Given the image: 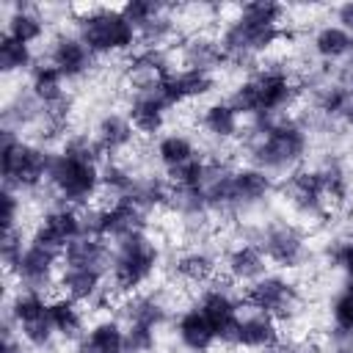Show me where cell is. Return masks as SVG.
<instances>
[{
  "label": "cell",
  "instance_id": "6da1fadb",
  "mask_svg": "<svg viewBox=\"0 0 353 353\" xmlns=\"http://www.w3.org/2000/svg\"><path fill=\"white\" fill-rule=\"evenodd\" d=\"M284 6L270 3V0H256L245 3L234 19L226 22L221 30V47L229 58V63H243L254 61L256 55L268 52L284 33H281V19H284Z\"/></svg>",
  "mask_w": 353,
  "mask_h": 353
},
{
  "label": "cell",
  "instance_id": "7a4b0ae2",
  "mask_svg": "<svg viewBox=\"0 0 353 353\" xmlns=\"http://www.w3.org/2000/svg\"><path fill=\"white\" fill-rule=\"evenodd\" d=\"M309 152V132L298 119H254V135L248 143L251 165L273 174H287L303 163Z\"/></svg>",
  "mask_w": 353,
  "mask_h": 353
},
{
  "label": "cell",
  "instance_id": "3957f363",
  "mask_svg": "<svg viewBox=\"0 0 353 353\" xmlns=\"http://www.w3.org/2000/svg\"><path fill=\"white\" fill-rule=\"evenodd\" d=\"M298 97V85L284 66H262L248 74L243 83L234 85L229 94V105L240 113L254 119H276L287 110Z\"/></svg>",
  "mask_w": 353,
  "mask_h": 353
},
{
  "label": "cell",
  "instance_id": "277c9868",
  "mask_svg": "<svg viewBox=\"0 0 353 353\" xmlns=\"http://www.w3.org/2000/svg\"><path fill=\"white\" fill-rule=\"evenodd\" d=\"M52 152L39 141H25L19 130L3 127L0 132V174L3 188H14L19 193L39 190L47 182Z\"/></svg>",
  "mask_w": 353,
  "mask_h": 353
},
{
  "label": "cell",
  "instance_id": "5b68a950",
  "mask_svg": "<svg viewBox=\"0 0 353 353\" xmlns=\"http://www.w3.org/2000/svg\"><path fill=\"white\" fill-rule=\"evenodd\" d=\"M72 11L77 14L74 33L85 41V47L94 55H121L138 44V30L127 22L121 8L88 6V8H72Z\"/></svg>",
  "mask_w": 353,
  "mask_h": 353
},
{
  "label": "cell",
  "instance_id": "8992f818",
  "mask_svg": "<svg viewBox=\"0 0 353 353\" xmlns=\"http://www.w3.org/2000/svg\"><path fill=\"white\" fill-rule=\"evenodd\" d=\"M160 262V248L146 232H132L113 243V259H110V287L119 295H135L138 287H143Z\"/></svg>",
  "mask_w": 353,
  "mask_h": 353
},
{
  "label": "cell",
  "instance_id": "52a82bcc",
  "mask_svg": "<svg viewBox=\"0 0 353 353\" xmlns=\"http://www.w3.org/2000/svg\"><path fill=\"white\" fill-rule=\"evenodd\" d=\"M99 163L83 160V157H72L66 152H52L50 160V174H47V185L52 188V193L58 196L61 204L69 207H88L91 199L99 196L102 190V176H99Z\"/></svg>",
  "mask_w": 353,
  "mask_h": 353
},
{
  "label": "cell",
  "instance_id": "ba28073f",
  "mask_svg": "<svg viewBox=\"0 0 353 353\" xmlns=\"http://www.w3.org/2000/svg\"><path fill=\"white\" fill-rule=\"evenodd\" d=\"M298 301H301V292H298L295 281L276 276V273L262 276L259 281L248 284L243 292V303H248L254 312L270 314L276 320H284V317L290 320L298 309Z\"/></svg>",
  "mask_w": 353,
  "mask_h": 353
},
{
  "label": "cell",
  "instance_id": "9c48e42d",
  "mask_svg": "<svg viewBox=\"0 0 353 353\" xmlns=\"http://www.w3.org/2000/svg\"><path fill=\"white\" fill-rule=\"evenodd\" d=\"M229 284H234V281L226 279L223 284L204 287L199 292V303H196V309L207 317L218 342H223V345L234 342V331H237V323H240V301L232 295Z\"/></svg>",
  "mask_w": 353,
  "mask_h": 353
},
{
  "label": "cell",
  "instance_id": "30bf717a",
  "mask_svg": "<svg viewBox=\"0 0 353 353\" xmlns=\"http://www.w3.org/2000/svg\"><path fill=\"white\" fill-rule=\"evenodd\" d=\"M85 234V221H83V212L77 207H69V204H58V207H50L33 226V234L30 240L39 243V245H47L58 254L66 251L69 243H74L77 237Z\"/></svg>",
  "mask_w": 353,
  "mask_h": 353
},
{
  "label": "cell",
  "instance_id": "8fae6325",
  "mask_svg": "<svg viewBox=\"0 0 353 353\" xmlns=\"http://www.w3.org/2000/svg\"><path fill=\"white\" fill-rule=\"evenodd\" d=\"M262 254L268 256V262L284 268V270H295L301 265H306L309 259V243L303 237V232L292 223H270L259 232V243Z\"/></svg>",
  "mask_w": 353,
  "mask_h": 353
},
{
  "label": "cell",
  "instance_id": "7c38bea8",
  "mask_svg": "<svg viewBox=\"0 0 353 353\" xmlns=\"http://www.w3.org/2000/svg\"><path fill=\"white\" fill-rule=\"evenodd\" d=\"M154 85H157V94L165 99V105L174 110V108H182L193 99L210 97L215 91V74L185 66V69H171Z\"/></svg>",
  "mask_w": 353,
  "mask_h": 353
},
{
  "label": "cell",
  "instance_id": "4fadbf2b",
  "mask_svg": "<svg viewBox=\"0 0 353 353\" xmlns=\"http://www.w3.org/2000/svg\"><path fill=\"white\" fill-rule=\"evenodd\" d=\"M58 262H61V254L47 248V245H39V243H28L17 268L11 270V276L17 279L19 290H39L44 292L52 279H55V270H58Z\"/></svg>",
  "mask_w": 353,
  "mask_h": 353
},
{
  "label": "cell",
  "instance_id": "5bb4252c",
  "mask_svg": "<svg viewBox=\"0 0 353 353\" xmlns=\"http://www.w3.org/2000/svg\"><path fill=\"white\" fill-rule=\"evenodd\" d=\"M47 61L63 74V80H80L94 69L97 55L85 47V41L77 33H55L50 41Z\"/></svg>",
  "mask_w": 353,
  "mask_h": 353
},
{
  "label": "cell",
  "instance_id": "9a60e30c",
  "mask_svg": "<svg viewBox=\"0 0 353 353\" xmlns=\"http://www.w3.org/2000/svg\"><path fill=\"white\" fill-rule=\"evenodd\" d=\"M168 105L165 99L157 94V85H141V88H132V97H130V108H127V116L132 121V127L141 132V135H157L165 121H168Z\"/></svg>",
  "mask_w": 353,
  "mask_h": 353
},
{
  "label": "cell",
  "instance_id": "2e32d148",
  "mask_svg": "<svg viewBox=\"0 0 353 353\" xmlns=\"http://www.w3.org/2000/svg\"><path fill=\"white\" fill-rule=\"evenodd\" d=\"M287 193H290V204L306 215V218H323L328 210V199L323 193V182H320V171H292L287 179Z\"/></svg>",
  "mask_w": 353,
  "mask_h": 353
},
{
  "label": "cell",
  "instance_id": "e0dca14e",
  "mask_svg": "<svg viewBox=\"0 0 353 353\" xmlns=\"http://www.w3.org/2000/svg\"><path fill=\"white\" fill-rule=\"evenodd\" d=\"M279 342H281V331H279L276 317L262 314V312H251V314L240 317L232 347H240V350H270Z\"/></svg>",
  "mask_w": 353,
  "mask_h": 353
},
{
  "label": "cell",
  "instance_id": "ac0fdd59",
  "mask_svg": "<svg viewBox=\"0 0 353 353\" xmlns=\"http://www.w3.org/2000/svg\"><path fill=\"white\" fill-rule=\"evenodd\" d=\"M74 353H127V325L116 317H99L77 339Z\"/></svg>",
  "mask_w": 353,
  "mask_h": 353
},
{
  "label": "cell",
  "instance_id": "d6986e66",
  "mask_svg": "<svg viewBox=\"0 0 353 353\" xmlns=\"http://www.w3.org/2000/svg\"><path fill=\"white\" fill-rule=\"evenodd\" d=\"M135 135H138V130L132 127L130 116L116 113V110H105L97 119V124H94V141L110 157L119 154V152H124V149H130L135 143Z\"/></svg>",
  "mask_w": 353,
  "mask_h": 353
},
{
  "label": "cell",
  "instance_id": "ffe728a7",
  "mask_svg": "<svg viewBox=\"0 0 353 353\" xmlns=\"http://www.w3.org/2000/svg\"><path fill=\"white\" fill-rule=\"evenodd\" d=\"M226 276L234 281V284H254L259 281L262 276H268V256L262 254V248L256 243H240L234 248H229L226 259Z\"/></svg>",
  "mask_w": 353,
  "mask_h": 353
},
{
  "label": "cell",
  "instance_id": "44dd1931",
  "mask_svg": "<svg viewBox=\"0 0 353 353\" xmlns=\"http://www.w3.org/2000/svg\"><path fill=\"white\" fill-rule=\"evenodd\" d=\"M110 259H113V245H108V240L94 237V234L77 237L61 254V262L66 268H91V270H102V273L110 270Z\"/></svg>",
  "mask_w": 353,
  "mask_h": 353
},
{
  "label": "cell",
  "instance_id": "7402d4cb",
  "mask_svg": "<svg viewBox=\"0 0 353 353\" xmlns=\"http://www.w3.org/2000/svg\"><path fill=\"white\" fill-rule=\"evenodd\" d=\"M58 287L63 290V295L74 298L77 303H97V301L105 295V290H108L102 270H91V268H66V265H61Z\"/></svg>",
  "mask_w": 353,
  "mask_h": 353
},
{
  "label": "cell",
  "instance_id": "603a6c76",
  "mask_svg": "<svg viewBox=\"0 0 353 353\" xmlns=\"http://www.w3.org/2000/svg\"><path fill=\"white\" fill-rule=\"evenodd\" d=\"M174 334H176L179 345H182L188 353H210L212 345L218 342L212 325L207 323V317H204L196 306L179 312V317H176V323H174Z\"/></svg>",
  "mask_w": 353,
  "mask_h": 353
},
{
  "label": "cell",
  "instance_id": "cb8c5ba5",
  "mask_svg": "<svg viewBox=\"0 0 353 353\" xmlns=\"http://www.w3.org/2000/svg\"><path fill=\"white\" fill-rule=\"evenodd\" d=\"M6 36L22 41V44H36L44 39L47 33V19L28 3H14V6H6Z\"/></svg>",
  "mask_w": 353,
  "mask_h": 353
},
{
  "label": "cell",
  "instance_id": "d4e9b609",
  "mask_svg": "<svg viewBox=\"0 0 353 353\" xmlns=\"http://www.w3.org/2000/svg\"><path fill=\"white\" fill-rule=\"evenodd\" d=\"M63 83H66L63 74H61L50 61H39V63L28 72V88H30V94L44 105V110H47V108H55V105H61V102L69 99Z\"/></svg>",
  "mask_w": 353,
  "mask_h": 353
},
{
  "label": "cell",
  "instance_id": "484cf974",
  "mask_svg": "<svg viewBox=\"0 0 353 353\" xmlns=\"http://www.w3.org/2000/svg\"><path fill=\"white\" fill-rule=\"evenodd\" d=\"M121 317L124 325H141L157 331L168 320V303L157 295H130L121 303Z\"/></svg>",
  "mask_w": 353,
  "mask_h": 353
},
{
  "label": "cell",
  "instance_id": "4316f807",
  "mask_svg": "<svg viewBox=\"0 0 353 353\" xmlns=\"http://www.w3.org/2000/svg\"><path fill=\"white\" fill-rule=\"evenodd\" d=\"M199 121L204 127L207 135H212L215 141H232L237 138L240 132V113L229 105V99H215L210 102L201 113H199Z\"/></svg>",
  "mask_w": 353,
  "mask_h": 353
},
{
  "label": "cell",
  "instance_id": "83f0119b",
  "mask_svg": "<svg viewBox=\"0 0 353 353\" xmlns=\"http://www.w3.org/2000/svg\"><path fill=\"white\" fill-rule=\"evenodd\" d=\"M312 52L314 58L334 63L353 55V33H347L339 25H320L312 36Z\"/></svg>",
  "mask_w": 353,
  "mask_h": 353
},
{
  "label": "cell",
  "instance_id": "f1b7e54d",
  "mask_svg": "<svg viewBox=\"0 0 353 353\" xmlns=\"http://www.w3.org/2000/svg\"><path fill=\"white\" fill-rule=\"evenodd\" d=\"M50 320H52V328L61 339H66V342L83 339V309L74 298H69V295L52 298L50 301Z\"/></svg>",
  "mask_w": 353,
  "mask_h": 353
},
{
  "label": "cell",
  "instance_id": "f546056e",
  "mask_svg": "<svg viewBox=\"0 0 353 353\" xmlns=\"http://www.w3.org/2000/svg\"><path fill=\"white\" fill-rule=\"evenodd\" d=\"M185 66L215 74L218 69L229 66V58H226L221 41L207 39V36H196V39H190L185 44Z\"/></svg>",
  "mask_w": 353,
  "mask_h": 353
},
{
  "label": "cell",
  "instance_id": "4dcf8cb0",
  "mask_svg": "<svg viewBox=\"0 0 353 353\" xmlns=\"http://www.w3.org/2000/svg\"><path fill=\"white\" fill-rule=\"evenodd\" d=\"M196 157H199L196 154V143L185 132H176V130L174 132H165L154 143V160L165 171H174V168H179V165H185V163H190Z\"/></svg>",
  "mask_w": 353,
  "mask_h": 353
},
{
  "label": "cell",
  "instance_id": "1f68e13d",
  "mask_svg": "<svg viewBox=\"0 0 353 353\" xmlns=\"http://www.w3.org/2000/svg\"><path fill=\"white\" fill-rule=\"evenodd\" d=\"M176 273L182 281L199 287V284H207L215 279L218 273V262L210 251L204 248H193V251H185L179 259H176Z\"/></svg>",
  "mask_w": 353,
  "mask_h": 353
},
{
  "label": "cell",
  "instance_id": "d6a6232c",
  "mask_svg": "<svg viewBox=\"0 0 353 353\" xmlns=\"http://www.w3.org/2000/svg\"><path fill=\"white\" fill-rule=\"evenodd\" d=\"M36 66V55H33V47L30 44H22L11 36H0V72L6 77L11 74H22V72H30Z\"/></svg>",
  "mask_w": 353,
  "mask_h": 353
},
{
  "label": "cell",
  "instance_id": "836d02e7",
  "mask_svg": "<svg viewBox=\"0 0 353 353\" xmlns=\"http://www.w3.org/2000/svg\"><path fill=\"white\" fill-rule=\"evenodd\" d=\"M328 314H331V323H334V331H331L334 334V342L353 345V292L342 287L331 298Z\"/></svg>",
  "mask_w": 353,
  "mask_h": 353
},
{
  "label": "cell",
  "instance_id": "e575fe53",
  "mask_svg": "<svg viewBox=\"0 0 353 353\" xmlns=\"http://www.w3.org/2000/svg\"><path fill=\"white\" fill-rule=\"evenodd\" d=\"M350 105V88L342 80L325 83L314 91V108L325 116V119H345V110Z\"/></svg>",
  "mask_w": 353,
  "mask_h": 353
},
{
  "label": "cell",
  "instance_id": "d590c367",
  "mask_svg": "<svg viewBox=\"0 0 353 353\" xmlns=\"http://www.w3.org/2000/svg\"><path fill=\"white\" fill-rule=\"evenodd\" d=\"M99 176H102V190L110 193V199L130 196V190H132V185H135V179H138V176L130 171V165H124V163H119V160L102 163Z\"/></svg>",
  "mask_w": 353,
  "mask_h": 353
},
{
  "label": "cell",
  "instance_id": "8d00e7d4",
  "mask_svg": "<svg viewBox=\"0 0 353 353\" xmlns=\"http://www.w3.org/2000/svg\"><path fill=\"white\" fill-rule=\"evenodd\" d=\"M317 171H320V182H323V193H325L328 204H342L350 196V176H347V171L336 160H328Z\"/></svg>",
  "mask_w": 353,
  "mask_h": 353
},
{
  "label": "cell",
  "instance_id": "74e56055",
  "mask_svg": "<svg viewBox=\"0 0 353 353\" xmlns=\"http://www.w3.org/2000/svg\"><path fill=\"white\" fill-rule=\"evenodd\" d=\"M163 11H165V6L152 3V0H130V3L121 6V14L127 17V22H130L138 33H141L146 25H152Z\"/></svg>",
  "mask_w": 353,
  "mask_h": 353
},
{
  "label": "cell",
  "instance_id": "f35d334b",
  "mask_svg": "<svg viewBox=\"0 0 353 353\" xmlns=\"http://www.w3.org/2000/svg\"><path fill=\"white\" fill-rule=\"evenodd\" d=\"M0 221H3V232L11 229H22V193L14 188H3L0 193Z\"/></svg>",
  "mask_w": 353,
  "mask_h": 353
},
{
  "label": "cell",
  "instance_id": "ab89813d",
  "mask_svg": "<svg viewBox=\"0 0 353 353\" xmlns=\"http://www.w3.org/2000/svg\"><path fill=\"white\" fill-rule=\"evenodd\" d=\"M25 237H22V229H11V232H3V240H0V259H3V268L6 273H11L25 251Z\"/></svg>",
  "mask_w": 353,
  "mask_h": 353
},
{
  "label": "cell",
  "instance_id": "60d3db41",
  "mask_svg": "<svg viewBox=\"0 0 353 353\" xmlns=\"http://www.w3.org/2000/svg\"><path fill=\"white\" fill-rule=\"evenodd\" d=\"M328 265L342 270L345 276H353V234L345 240H336L328 248Z\"/></svg>",
  "mask_w": 353,
  "mask_h": 353
},
{
  "label": "cell",
  "instance_id": "b9f144b4",
  "mask_svg": "<svg viewBox=\"0 0 353 353\" xmlns=\"http://www.w3.org/2000/svg\"><path fill=\"white\" fill-rule=\"evenodd\" d=\"M336 25L345 28L347 33H353V0L350 3H342L336 8Z\"/></svg>",
  "mask_w": 353,
  "mask_h": 353
},
{
  "label": "cell",
  "instance_id": "7bdbcfd3",
  "mask_svg": "<svg viewBox=\"0 0 353 353\" xmlns=\"http://www.w3.org/2000/svg\"><path fill=\"white\" fill-rule=\"evenodd\" d=\"M347 127H353V94H350V105H347V110H345V119H342Z\"/></svg>",
  "mask_w": 353,
  "mask_h": 353
}]
</instances>
